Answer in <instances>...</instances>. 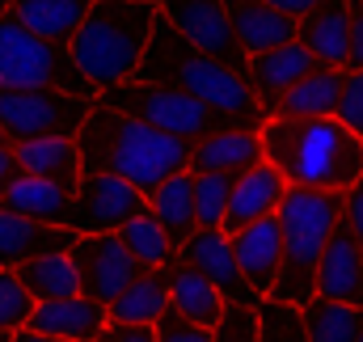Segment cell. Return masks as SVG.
Listing matches in <instances>:
<instances>
[{
    "mask_svg": "<svg viewBox=\"0 0 363 342\" xmlns=\"http://www.w3.org/2000/svg\"><path fill=\"white\" fill-rule=\"evenodd\" d=\"M21 173L26 177H43V182H55L64 190L77 194V182H81V153H77V140H34V144H21L13 148Z\"/></svg>",
    "mask_w": 363,
    "mask_h": 342,
    "instance_id": "27",
    "label": "cell"
},
{
    "mask_svg": "<svg viewBox=\"0 0 363 342\" xmlns=\"http://www.w3.org/2000/svg\"><path fill=\"white\" fill-rule=\"evenodd\" d=\"M224 309H228V300L199 270H190L182 262L169 266V313H178L182 321H190L199 330H216L220 317H224Z\"/></svg>",
    "mask_w": 363,
    "mask_h": 342,
    "instance_id": "24",
    "label": "cell"
},
{
    "mask_svg": "<svg viewBox=\"0 0 363 342\" xmlns=\"http://www.w3.org/2000/svg\"><path fill=\"white\" fill-rule=\"evenodd\" d=\"M0 144H9V140H4V131H0Z\"/></svg>",
    "mask_w": 363,
    "mask_h": 342,
    "instance_id": "47",
    "label": "cell"
},
{
    "mask_svg": "<svg viewBox=\"0 0 363 342\" xmlns=\"http://www.w3.org/2000/svg\"><path fill=\"white\" fill-rule=\"evenodd\" d=\"M178 262L190 266V270H199L233 309H258L262 304L250 292V283L241 279V266L233 258V237L228 233H220V228H194L190 241L178 250Z\"/></svg>",
    "mask_w": 363,
    "mask_h": 342,
    "instance_id": "12",
    "label": "cell"
},
{
    "mask_svg": "<svg viewBox=\"0 0 363 342\" xmlns=\"http://www.w3.org/2000/svg\"><path fill=\"white\" fill-rule=\"evenodd\" d=\"M30 313H34V300L26 296V287L17 283V275L0 266V334H17V330H26Z\"/></svg>",
    "mask_w": 363,
    "mask_h": 342,
    "instance_id": "34",
    "label": "cell"
},
{
    "mask_svg": "<svg viewBox=\"0 0 363 342\" xmlns=\"http://www.w3.org/2000/svg\"><path fill=\"white\" fill-rule=\"evenodd\" d=\"M9 342H55V338H43V334H34V330H17Z\"/></svg>",
    "mask_w": 363,
    "mask_h": 342,
    "instance_id": "43",
    "label": "cell"
},
{
    "mask_svg": "<svg viewBox=\"0 0 363 342\" xmlns=\"http://www.w3.org/2000/svg\"><path fill=\"white\" fill-rule=\"evenodd\" d=\"M157 4L152 0H93L81 30L68 43V55L77 72L97 93L110 85H123L135 77L144 47L157 26Z\"/></svg>",
    "mask_w": 363,
    "mask_h": 342,
    "instance_id": "4",
    "label": "cell"
},
{
    "mask_svg": "<svg viewBox=\"0 0 363 342\" xmlns=\"http://www.w3.org/2000/svg\"><path fill=\"white\" fill-rule=\"evenodd\" d=\"M262 157L296 190H351L363 182V140L338 118H267Z\"/></svg>",
    "mask_w": 363,
    "mask_h": 342,
    "instance_id": "3",
    "label": "cell"
},
{
    "mask_svg": "<svg viewBox=\"0 0 363 342\" xmlns=\"http://www.w3.org/2000/svg\"><path fill=\"white\" fill-rule=\"evenodd\" d=\"M118 241L127 246V254L135 258L144 270H169V266L178 262V246L169 241V233L157 224L152 211H144V216H135L131 224H123V228H118Z\"/></svg>",
    "mask_w": 363,
    "mask_h": 342,
    "instance_id": "30",
    "label": "cell"
},
{
    "mask_svg": "<svg viewBox=\"0 0 363 342\" xmlns=\"http://www.w3.org/2000/svg\"><path fill=\"white\" fill-rule=\"evenodd\" d=\"M283 194H287V177L274 170L271 161L237 173L220 233L233 237V233H241V228H250V224H258V220H271L274 211H279V203H283Z\"/></svg>",
    "mask_w": 363,
    "mask_h": 342,
    "instance_id": "13",
    "label": "cell"
},
{
    "mask_svg": "<svg viewBox=\"0 0 363 342\" xmlns=\"http://www.w3.org/2000/svg\"><path fill=\"white\" fill-rule=\"evenodd\" d=\"M77 153H81L85 173L123 177L140 194H152L174 173L190 170V144H182L174 136H161V131L101 106L97 97L89 101L85 127L77 131Z\"/></svg>",
    "mask_w": 363,
    "mask_h": 342,
    "instance_id": "2",
    "label": "cell"
},
{
    "mask_svg": "<svg viewBox=\"0 0 363 342\" xmlns=\"http://www.w3.org/2000/svg\"><path fill=\"white\" fill-rule=\"evenodd\" d=\"M89 101L60 89H0V131L9 148L34 140H77Z\"/></svg>",
    "mask_w": 363,
    "mask_h": 342,
    "instance_id": "8",
    "label": "cell"
},
{
    "mask_svg": "<svg viewBox=\"0 0 363 342\" xmlns=\"http://www.w3.org/2000/svg\"><path fill=\"white\" fill-rule=\"evenodd\" d=\"M334 118L363 140V72H347L342 68V93H338V110Z\"/></svg>",
    "mask_w": 363,
    "mask_h": 342,
    "instance_id": "35",
    "label": "cell"
},
{
    "mask_svg": "<svg viewBox=\"0 0 363 342\" xmlns=\"http://www.w3.org/2000/svg\"><path fill=\"white\" fill-rule=\"evenodd\" d=\"M0 89H60L93 101L97 89L77 72L68 47L30 34L17 17H0Z\"/></svg>",
    "mask_w": 363,
    "mask_h": 342,
    "instance_id": "7",
    "label": "cell"
},
{
    "mask_svg": "<svg viewBox=\"0 0 363 342\" xmlns=\"http://www.w3.org/2000/svg\"><path fill=\"white\" fill-rule=\"evenodd\" d=\"M258 342H308L300 309L262 300L258 304Z\"/></svg>",
    "mask_w": 363,
    "mask_h": 342,
    "instance_id": "33",
    "label": "cell"
},
{
    "mask_svg": "<svg viewBox=\"0 0 363 342\" xmlns=\"http://www.w3.org/2000/svg\"><path fill=\"white\" fill-rule=\"evenodd\" d=\"M224 13H228L233 38L245 51V60H254L262 51H274L283 43H296V21L274 13L262 0H224Z\"/></svg>",
    "mask_w": 363,
    "mask_h": 342,
    "instance_id": "19",
    "label": "cell"
},
{
    "mask_svg": "<svg viewBox=\"0 0 363 342\" xmlns=\"http://www.w3.org/2000/svg\"><path fill=\"white\" fill-rule=\"evenodd\" d=\"M342 224L355 233V241L363 250V182H355L351 190H342Z\"/></svg>",
    "mask_w": 363,
    "mask_h": 342,
    "instance_id": "38",
    "label": "cell"
},
{
    "mask_svg": "<svg viewBox=\"0 0 363 342\" xmlns=\"http://www.w3.org/2000/svg\"><path fill=\"white\" fill-rule=\"evenodd\" d=\"M77 233L72 228H51V224H34L26 216H13L0 207V266L17 270L21 262L43 254H72Z\"/></svg>",
    "mask_w": 363,
    "mask_h": 342,
    "instance_id": "20",
    "label": "cell"
},
{
    "mask_svg": "<svg viewBox=\"0 0 363 342\" xmlns=\"http://www.w3.org/2000/svg\"><path fill=\"white\" fill-rule=\"evenodd\" d=\"M279 233H283V270L274 279V292L267 300L304 309L317 296V266L321 254L342 224V194L334 190H296L287 186L279 211Z\"/></svg>",
    "mask_w": 363,
    "mask_h": 342,
    "instance_id": "5",
    "label": "cell"
},
{
    "mask_svg": "<svg viewBox=\"0 0 363 342\" xmlns=\"http://www.w3.org/2000/svg\"><path fill=\"white\" fill-rule=\"evenodd\" d=\"M355 342H363V326H359V338H355Z\"/></svg>",
    "mask_w": 363,
    "mask_h": 342,
    "instance_id": "46",
    "label": "cell"
},
{
    "mask_svg": "<svg viewBox=\"0 0 363 342\" xmlns=\"http://www.w3.org/2000/svg\"><path fill=\"white\" fill-rule=\"evenodd\" d=\"M296 43L321 68H347L351 51V0H321L296 21Z\"/></svg>",
    "mask_w": 363,
    "mask_h": 342,
    "instance_id": "14",
    "label": "cell"
},
{
    "mask_svg": "<svg viewBox=\"0 0 363 342\" xmlns=\"http://www.w3.org/2000/svg\"><path fill=\"white\" fill-rule=\"evenodd\" d=\"M342 93V68H317L274 101L271 118H334Z\"/></svg>",
    "mask_w": 363,
    "mask_h": 342,
    "instance_id": "25",
    "label": "cell"
},
{
    "mask_svg": "<svg viewBox=\"0 0 363 342\" xmlns=\"http://www.w3.org/2000/svg\"><path fill=\"white\" fill-rule=\"evenodd\" d=\"M152 4H161V0H152Z\"/></svg>",
    "mask_w": 363,
    "mask_h": 342,
    "instance_id": "48",
    "label": "cell"
},
{
    "mask_svg": "<svg viewBox=\"0 0 363 342\" xmlns=\"http://www.w3.org/2000/svg\"><path fill=\"white\" fill-rule=\"evenodd\" d=\"M233 173H194V220L199 228H220L233 194Z\"/></svg>",
    "mask_w": 363,
    "mask_h": 342,
    "instance_id": "32",
    "label": "cell"
},
{
    "mask_svg": "<svg viewBox=\"0 0 363 342\" xmlns=\"http://www.w3.org/2000/svg\"><path fill=\"white\" fill-rule=\"evenodd\" d=\"M157 9H161V17L178 30L194 51H203L207 60H216V64L233 68L237 77H245L250 60H245V51L233 38L224 0H161Z\"/></svg>",
    "mask_w": 363,
    "mask_h": 342,
    "instance_id": "10",
    "label": "cell"
},
{
    "mask_svg": "<svg viewBox=\"0 0 363 342\" xmlns=\"http://www.w3.org/2000/svg\"><path fill=\"white\" fill-rule=\"evenodd\" d=\"M317 296L321 300H334V304H351L363 309V250L355 241V233L347 224L334 228L321 266H317Z\"/></svg>",
    "mask_w": 363,
    "mask_h": 342,
    "instance_id": "16",
    "label": "cell"
},
{
    "mask_svg": "<svg viewBox=\"0 0 363 342\" xmlns=\"http://www.w3.org/2000/svg\"><path fill=\"white\" fill-rule=\"evenodd\" d=\"M262 4H271L274 13H283V17H291V21H300L308 9H317L321 0H262Z\"/></svg>",
    "mask_w": 363,
    "mask_h": 342,
    "instance_id": "42",
    "label": "cell"
},
{
    "mask_svg": "<svg viewBox=\"0 0 363 342\" xmlns=\"http://www.w3.org/2000/svg\"><path fill=\"white\" fill-rule=\"evenodd\" d=\"M9 338H13V334H0V342H9Z\"/></svg>",
    "mask_w": 363,
    "mask_h": 342,
    "instance_id": "45",
    "label": "cell"
},
{
    "mask_svg": "<svg viewBox=\"0 0 363 342\" xmlns=\"http://www.w3.org/2000/svg\"><path fill=\"white\" fill-rule=\"evenodd\" d=\"M72 262H77V279H81V296H89L93 304L110 309L140 275L144 266L127 254V246L118 241V233H93V237H77L72 246Z\"/></svg>",
    "mask_w": 363,
    "mask_h": 342,
    "instance_id": "11",
    "label": "cell"
},
{
    "mask_svg": "<svg viewBox=\"0 0 363 342\" xmlns=\"http://www.w3.org/2000/svg\"><path fill=\"white\" fill-rule=\"evenodd\" d=\"M304 334L308 342H355L363 326V309H351V304H334V300H321L313 296L304 309Z\"/></svg>",
    "mask_w": 363,
    "mask_h": 342,
    "instance_id": "31",
    "label": "cell"
},
{
    "mask_svg": "<svg viewBox=\"0 0 363 342\" xmlns=\"http://www.w3.org/2000/svg\"><path fill=\"white\" fill-rule=\"evenodd\" d=\"M148 211L157 216V224L169 233V241L174 246H186L190 241V233L199 228V220H194V173H174L169 182H161L152 194H148Z\"/></svg>",
    "mask_w": 363,
    "mask_h": 342,
    "instance_id": "29",
    "label": "cell"
},
{
    "mask_svg": "<svg viewBox=\"0 0 363 342\" xmlns=\"http://www.w3.org/2000/svg\"><path fill=\"white\" fill-rule=\"evenodd\" d=\"M148 211V194H140L135 186H127L123 177L110 173H81L77 194H72V220L68 228L77 237L93 233H118L123 224H131L135 216Z\"/></svg>",
    "mask_w": 363,
    "mask_h": 342,
    "instance_id": "9",
    "label": "cell"
},
{
    "mask_svg": "<svg viewBox=\"0 0 363 342\" xmlns=\"http://www.w3.org/2000/svg\"><path fill=\"white\" fill-rule=\"evenodd\" d=\"M131 81H148V85H165V89H178L186 97L203 101L207 110L233 118L241 131H262L267 127V110L262 101L254 97V89L245 77H237L233 68L207 60L203 51H194L178 30L157 13V26H152V38L144 47V60L135 68Z\"/></svg>",
    "mask_w": 363,
    "mask_h": 342,
    "instance_id": "1",
    "label": "cell"
},
{
    "mask_svg": "<svg viewBox=\"0 0 363 342\" xmlns=\"http://www.w3.org/2000/svg\"><path fill=\"white\" fill-rule=\"evenodd\" d=\"M97 342H157V326H106Z\"/></svg>",
    "mask_w": 363,
    "mask_h": 342,
    "instance_id": "40",
    "label": "cell"
},
{
    "mask_svg": "<svg viewBox=\"0 0 363 342\" xmlns=\"http://www.w3.org/2000/svg\"><path fill=\"white\" fill-rule=\"evenodd\" d=\"M211 342H258V309H224L220 326L211 330Z\"/></svg>",
    "mask_w": 363,
    "mask_h": 342,
    "instance_id": "36",
    "label": "cell"
},
{
    "mask_svg": "<svg viewBox=\"0 0 363 342\" xmlns=\"http://www.w3.org/2000/svg\"><path fill=\"white\" fill-rule=\"evenodd\" d=\"M347 72H363V0H351V51Z\"/></svg>",
    "mask_w": 363,
    "mask_h": 342,
    "instance_id": "39",
    "label": "cell"
},
{
    "mask_svg": "<svg viewBox=\"0 0 363 342\" xmlns=\"http://www.w3.org/2000/svg\"><path fill=\"white\" fill-rule=\"evenodd\" d=\"M17 177H21V161H17V153H13L9 144H0V194H4Z\"/></svg>",
    "mask_w": 363,
    "mask_h": 342,
    "instance_id": "41",
    "label": "cell"
},
{
    "mask_svg": "<svg viewBox=\"0 0 363 342\" xmlns=\"http://www.w3.org/2000/svg\"><path fill=\"white\" fill-rule=\"evenodd\" d=\"M110 326L106 309L93 304L89 296H68V300H47V304H34L26 330L43 334V338L55 342H97V334Z\"/></svg>",
    "mask_w": 363,
    "mask_h": 342,
    "instance_id": "17",
    "label": "cell"
},
{
    "mask_svg": "<svg viewBox=\"0 0 363 342\" xmlns=\"http://www.w3.org/2000/svg\"><path fill=\"white\" fill-rule=\"evenodd\" d=\"M262 136L258 131H216L190 144V173H245L262 165Z\"/></svg>",
    "mask_w": 363,
    "mask_h": 342,
    "instance_id": "21",
    "label": "cell"
},
{
    "mask_svg": "<svg viewBox=\"0 0 363 342\" xmlns=\"http://www.w3.org/2000/svg\"><path fill=\"white\" fill-rule=\"evenodd\" d=\"M97 101L118 110V114H127V118H135V123H144V127H152V131H161V136H174L182 144H199V140H207L216 131H241L233 118L207 110L203 101L186 97L178 89L148 85V81L110 85L97 93Z\"/></svg>",
    "mask_w": 363,
    "mask_h": 342,
    "instance_id": "6",
    "label": "cell"
},
{
    "mask_svg": "<svg viewBox=\"0 0 363 342\" xmlns=\"http://www.w3.org/2000/svg\"><path fill=\"white\" fill-rule=\"evenodd\" d=\"M157 342H211V330H199V326L182 321L178 313H165L157 321Z\"/></svg>",
    "mask_w": 363,
    "mask_h": 342,
    "instance_id": "37",
    "label": "cell"
},
{
    "mask_svg": "<svg viewBox=\"0 0 363 342\" xmlns=\"http://www.w3.org/2000/svg\"><path fill=\"white\" fill-rule=\"evenodd\" d=\"M317 68H321V64H317L300 43H283V47L262 51V55H254V60H250L245 81H250V89H254V97L262 101V110L271 114L274 101H279L291 85H300L308 72H317Z\"/></svg>",
    "mask_w": 363,
    "mask_h": 342,
    "instance_id": "18",
    "label": "cell"
},
{
    "mask_svg": "<svg viewBox=\"0 0 363 342\" xmlns=\"http://www.w3.org/2000/svg\"><path fill=\"white\" fill-rule=\"evenodd\" d=\"M233 258L241 266V279L250 283V292L258 300H267L274 292V279L283 270V233L279 220H258L241 233H233Z\"/></svg>",
    "mask_w": 363,
    "mask_h": 342,
    "instance_id": "15",
    "label": "cell"
},
{
    "mask_svg": "<svg viewBox=\"0 0 363 342\" xmlns=\"http://www.w3.org/2000/svg\"><path fill=\"white\" fill-rule=\"evenodd\" d=\"M4 13H9V0H0V17H4Z\"/></svg>",
    "mask_w": 363,
    "mask_h": 342,
    "instance_id": "44",
    "label": "cell"
},
{
    "mask_svg": "<svg viewBox=\"0 0 363 342\" xmlns=\"http://www.w3.org/2000/svg\"><path fill=\"white\" fill-rule=\"evenodd\" d=\"M13 275H17V283L26 287V296H30L34 304L81 296V279H77V262H72V254L30 258V262H21Z\"/></svg>",
    "mask_w": 363,
    "mask_h": 342,
    "instance_id": "28",
    "label": "cell"
},
{
    "mask_svg": "<svg viewBox=\"0 0 363 342\" xmlns=\"http://www.w3.org/2000/svg\"><path fill=\"white\" fill-rule=\"evenodd\" d=\"M93 9V0H9V17H17L30 34L68 47L72 34L81 30L85 13Z\"/></svg>",
    "mask_w": 363,
    "mask_h": 342,
    "instance_id": "23",
    "label": "cell"
},
{
    "mask_svg": "<svg viewBox=\"0 0 363 342\" xmlns=\"http://www.w3.org/2000/svg\"><path fill=\"white\" fill-rule=\"evenodd\" d=\"M0 207L13 211V216H26V220H34V224L68 228V220H72V190L21 173V177L0 194Z\"/></svg>",
    "mask_w": 363,
    "mask_h": 342,
    "instance_id": "22",
    "label": "cell"
},
{
    "mask_svg": "<svg viewBox=\"0 0 363 342\" xmlns=\"http://www.w3.org/2000/svg\"><path fill=\"white\" fill-rule=\"evenodd\" d=\"M165 313H169V270H144L106 309V317L114 326H157Z\"/></svg>",
    "mask_w": 363,
    "mask_h": 342,
    "instance_id": "26",
    "label": "cell"
}]
</instances>
